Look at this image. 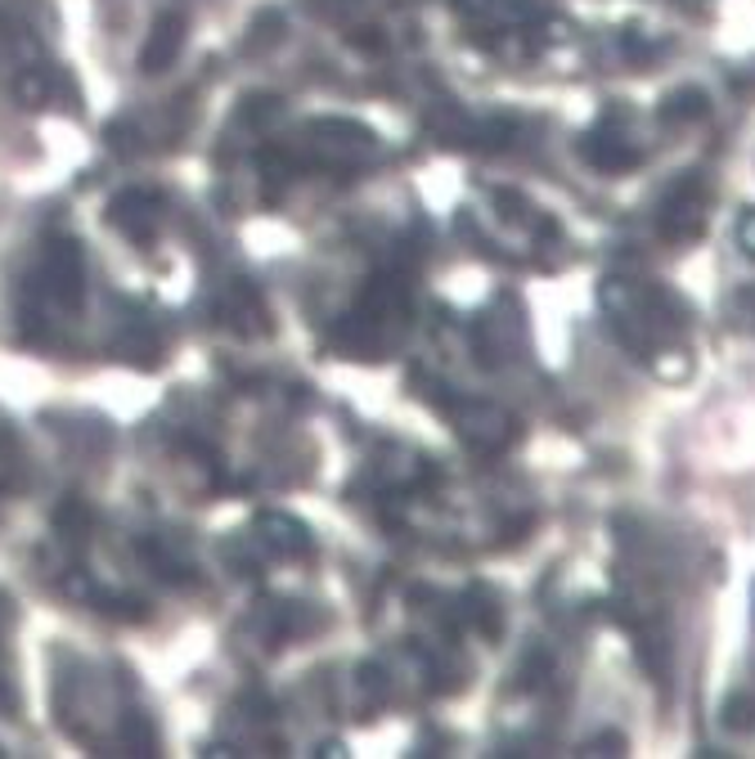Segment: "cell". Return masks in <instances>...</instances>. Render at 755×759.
<instances>
[{
    "label": "cell",
    "mask_w": 755,
    "mask_h": 759,
    "mask_svg": "<svg viewBox=\"0 0 755 759\" xmlns=\"http://www.w3.org/2000/svg\"><path fill=\"white\" fill-rule=\"evenodd\" d=\"M692 117H706V94L701 90H679L661 104V122H692Z\"/></svg>",
    "instance_id": "cell-13"
},
{
    "label": "cell",
    "mask_w": 755,
    "mask_h": 759,
    "mask_svg": "<svg viewBox=\"0 0 755 759\" xmlns=\"http://www.w3.org/2000/svg\"><path fill=\"white\" fill-rule=\"evenodd\" d=\"M55 526H59L68 540L77 535V544H81V540H86V531H90V508H86L81 499L64 503V508H59V517H55Z\"/></svg>",
    "instance_id": "cell-17"
},
{
    "label": "cell",
    "mask_w": 755,
    "mask_h": 759,
    "mask_svg": "<svg viewBox=\"0 0 755 759\" xmlns=\"http://www.w3.org/2000/svg\"><path fill=\"white\" fill-rule=\"evenodd\" d=\"M257 36H248V50H261V45H270L279 32H274V14H261V23L252 27Z\"/></svg>",
    "instance_id": "cell-19"
},
{
    "label": "cell",
    "mask_w": 755,
    "mask_h": 759,
    "mask_svg": "<svg viewBox=\"0 0 755 759\" xmlns=\"http://www.w3.org/2000/svg\"><path fill=\"white\" fill-rule=\"evenodd\" d=\"M139 557H149L154 562V571L162 576V580H171V585H180V580H189V566L184 562H176L158 540H145V544H139Z\"/></svg>",
    "instance_id": "cell-14"
},
{
    "label": "cell",
    "mask_w": 755,
    "mask_h": 759,
    "mask_svg": "<svg viewBox=\"0 0 755 759\" xmlns=\"http://www.w3.org/2000/svg\"><path fill=\"white\" fill-rule=\"evenodd\" d=\"M315 135H319V149L328 158H360V154L378 149L373 131L360 122H315Z\"/></svg>",
    "instance_id": "cell-6"
},
{
    "label": "cell",
    "mask_w": 755,
    "mask_h": 759,
    "mask_svg": "<svg viewBox=\"0 0 755 759\" xmlns=\"http://www.w3.org/2000/svg\"><path fill=\"white\" fill-rule=\"evenodd\" d=\"M589 750H598V755H621V750H626V737H621V733H607V737L589 741Z\"/></svg>",
    "instance_id": "cell-20"
},
{
    "label": "cell",
    "mask_w": 755,
    "mask_h": 759,
    "mask_svg": "<svg viewBox=\"0 0 755 759\" xmlns=\"http://www.w3.org/2000/svg\"><path fill=\"white\" fill-rule=\"evenodd\" d=\"M50 94H55V77L50 68H23L14 77V100L23 109H41V104H50Z\"/></svg>",
    "instance_id": "cell-10"
},
{
    "label": "cell",
    "mask_w": 755,
    "mask_h": 759,
    "mask_svg": "<svg viewBox=\"0 0 755 759\" xmlns=\"http://www.w3.org/2000/svg\"><path fill=\"white\" fill-rule=\"evenodd\" d=\"M737 239H742V248L755 257V212H746V216H742V225H737Z\"/></svg>",
    "instance_id": "cell-21"
},
{
    "label": "cell",
    "mask_w": 755,
    "mask_h": 759,
    "mask_svg": "<svg viewBox=\"0 0 755 759\" xmlns=\"http://www.w3.org/2000/svg\"><path fill=\"white\" fill-rule=\"evenodd\" d=\"M41 283L64 310H77L81 297H86V265H81V248L59 239L45 248V261H41Z\"/></svg>",
    "instance_id": "cell-3"
},
{
    "label": "cell",
    "mask_w": 755,
    "mask_h": 759,
    "mask_svg": "<svg viewBox=\"0 0 755 759\" xmlns=\"http://www.w3.org/2000/svg\"><path fill=\"white\" fill-rule=\"evenodd\" d=\"M109 220H113L122 234H131L135 243H145V239H154V225H158V216H154V199H145L139 189H131V194L113 199Z\"/></svg>",
    "instance_id": "cell-8"
},
{
    "label": "cell",
    "mask_w": 755,
    "mask_h": 759,
    "mask_svg": "<svg viewBox=\"0 0 755 759\" xmlns=\"http://www.w3.org/2000/svg\"><path fill=\"white\" fill-rule=\"evenodd\" d=\"M581 154H585V158H589L598 171H630V167L639 162V149L630 145L626 135L607 131V126H598V131H589V135H585Z\"/></svg>",
    "instance_id": "cell-7"
},
{
    "label": "cell",
    "mask_w": 755,
    "mask_h": 759,
    "mask_svg": "<svg viewBox=\"0 0 755 759\" xmlns=\"http://www.w3.org/2000/svg\"><path fill=\"white\" fill-rule=\"evenodd\" d=\"M459 432H463L472 445H504V441H508V418H504L499 409L477 405V409L459 414Z\"/></svg>",
    "instance_id": "cell-9"
},
{
    "label": "cell",
    "mask_w": 755,
    "mask_h": 759,
    "mask_svg": "<svg viewBox=\"0 0 755 759\" xmlns=\"http://www.w3.org/2000/svg\"><path fill=\"white\" fill-rule=\"evenodd\" d=\"M180 45H184V19L176 10L158 14L145 45H139V72H167L180 55Z\"/></svg>",
    "instance_id": "cell-4"
},
{
    "label": "cell",
    "mask_w": 755,
    "mask_h": 759,
    "mask_svg": "<svg viewBox=\"0 0 755 759\" xmlns=\"http://www.w3.org/2000/svg\"><path fill=\"white\" fill-rule=\"evenodd\" d=\"M701 229H706V184H701V175H684L661 199V234L688 243Z\"/></svg>",
    "instance_id": "cell-2"
},
{
    "label": "cell",
    "mask_w": 755,
    "mask_h": 759,
    "mask_svg": "<svg viewBox=\"0 0 755 759\" xmlns=\"http://www.w3.org/2000/svg\"><path fill=\"white\" fill-rule=\"evenodd\" d=\"M122 741L131 755H158V733L145 715H126L122 720Z\"/></svg>",
    "instance_id": "cell-12"
},
{
    "label": "cell",
    "mask_w": 755,
    "mask_h": 759,
    "mask_svg": "<svg viewBox=\"0 0 755 759\" xmlns=\"http://www.w3.org/2000/svg\"><path fill=\"white\" fill-rule=\"evenodd\" d=\"M356 692H360V705H383V696H387V675H383V666H360L356 670Z\"/></svg>",
    "instance_id": "cell-15"
},
{
    "label": "cell",
    "mask_w": 755,
    "mask_h": 759,
    "mask_svg": "<svg viewBox=\"0 0 755 759\" xmlns=\"http://www.w3.org/2000/svg\"><path fill=\"white\" fill-rule=\"evenodd\" d=\"M602 310L617 328V338L647 364H656V373L666 369V355H684V310L675 306L671 293L652 288L639 279H607L602 288Z\"/></svg>",
    "instance_id": "cell-1"
},
{
    "label": "cell",
    "mask_w": 755,
    "mask_h": 759,
    "mask_svg": "<svg viewBox=\"0 0 755 759\" xmlns=\"http://www.w3.org/2000/svg\"><path fill=\"white\" fill-rule=\"evenodd\" d=\"M467 602H472L467 611H472V621H477V630H482L486 638H499V607H495V598L477 589V593H472Z\"/></svg>",
    "instance_id": "cell-16"
},
{
    "label": "cell",
    "mask_w": 755,
    "mask_h": 759,
    "mask_svg": "<svg viewBox=\"0 0 755 759\" xmlns=\"http://www.w3.org/2000/svg\"><path fill=\"white\" fill-rule=\"evenodd\" d=\"M257 540L279 557H311V548H315L311 531L289 512H261L257 517Z\"/></svg>",
    "instance_id": "cell-5"
},
{
    "label": "cell",
    "mask_w": 755,
    "mask_h": 759,
    "mask_svg": "<svg viewBox=\"0 0 755 759\" xmlns=\"http://www.w3.org/2000/svg\"><path fill=\"white\" fill-rule=\"evenodd\" d=\"M225 315L234 319L239 333H252V328H266V310L257 306V293L252 288H234V302L225 306Z\"/></svg>",
    "instance_id": "cell-11"
},
{
    "label": "cell",
    "mask_w": 755,
    "mask_h": 759,
    "mask_svg": "<svg viewBox=\"0 0 755 759\" xmlns=\"http://www.w3.org/2000/svg\"><path fill=\"white\" fill-rule=\"evenodd\" d=\"M64 593H68V598L90 602V598H94V585L86 580V571H72V576H64Z\"/></svg>",
    "instance_id": "cell-18"
}]
</instances>
